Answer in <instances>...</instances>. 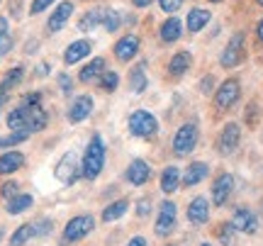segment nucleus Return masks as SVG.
<instances>
[{
	"mask_svg": "<svg viewBox=\"0 0 263 246\" xmlns=\"http://www.w3.org/2000/svg\"><path fill=\"white\" fill-rule=\"evenodd\" d=\"M103 163H105V144H103V139L95 134L93 142L88 144V149H85L83 161H81V173H83V178L95 180L100 176V171H103Z\"/></svg>",
	"mask_w": 263,
	"mask_h": 246,
	"instance_id": "f257e3e1",
	"label": "nucleus"
},
{
	"mask_svg": "<svg viewBox=\"0 0 263 246\" xmlns=\"http://www.w3.org/2000/svg\"><path fill=\"white\" fill-rule=\"evenodd\" d=\"M22 81V68H12V71H8V76L3 78V83H0V100L5 98V93H8L10 88H15V85Z\"/></svg>",
	"mask_w": 263,
	"mask_h": 246,
	"instance_id": "c85d7f7f",
	"label": "nucleus"
},
{
	"mask_svg": "<svg viewBox=\"0 0 263 246\" xmlns=\"http://www.w3.org/2000/svg\"><path fill=\"white\" fill-rule=\"evenodd\" d=\"M25 163V156L20 152H8L0 156V176H8V173H15L17 168H22Z\"/></svg>",
	"mask_w": 263,
	"mask_h": 246,
	"instance_id": "aec40b11",
	"label": "nucleus"
},
{
	"mask_svg": "<svg viewBox=\"0 0 263 246\" xmlns=\"http://www.w3.org/2000/svg\"><path fill=\"white\" fill-rule=\"evenodd\" d=\"M93 232V217L88 215H81V217H73L64 229V244H71V241H78V239L88 237Z\"/></svg>",
	"mask_w": 263,
	"mask_h": 246,
	"instance_id": "39448f33",
	"label": "nucleus"
},
{
	"mask_svg": "<svg viewBox=\"0 0 263 246\" xmlns=\"http://www.w3.org/2000/svg\"><path fill=\"white\" fill-rule=\"evenodd\" d=\"M210 10H202V8H195L188 12V29L190 32H200V29L205 27L207 22H210Z\"/></svg>",
	"mask_w": 263,
	"mask_h": 246,
	"instance_id": "b1692460",
	"label": "nucleus"
},
{
	"mask_svg": "<svg viewBox=\"0 0 263 246\" xmlns=\"http://www.w3.org/2000/svg\"><path fill=\"white\" fill-rule=\"evenodd\" d=\"M10 49H12V34L5 32V34L0 37V56H3V54H8Z\"/></svg>",
	"mask_w": 263,
	"mask_h": 246,
	"instance_id": "58836bf2",
	"label": "nucleus"
},
{
	"mask_svg": "<svg viewBox=\"0 0 263 246\" xmlns=\"http://www.w3.org/2000/svg\"><path fill=\"white\" fill-rule=\"evenodd\" d=\"M212 83H215V78L205 76L202 78V83H200V90H202V93H210V90H212Z\"/></svg>",
	"mask_w": 263,
	"mask_h": 246,
	"instance_id": "79ce46f5",
	"label": "nucleus"
},
{
	"mask_svg": "<svg viewBox=\"0 0 263 246\" xmlns=\"http://www.w3.org/2000/svg\"><path fill=\"white\" fill-rule=\"evenodd\" d=\"M212 3H217V0H212Z\"/></svg>",
	"mask_w": 263,
	"mask_h": 246,
	"instance_id": "864d4df0",
	"label": "nucleus"
},
{
	"mask_svg": "<svg viewBox=\"0 0 263 246\" xmlns=\"http://www.w3.org/2000/svg\"><path fill=\"white\" fill-rule=\"evenodd\" d=\"M241 56H244V34L241 32H236L234 37L229 39V44H227V49L222 51V66L224 68H234L239 61H241Z\"/></svg>",
	"mask_w": 263,
	"mask_h": 246,
	"instance_id": "0eeeda50",
	"label": "nucleus"
},
{
	"mask_svg": "<svg viewBox=\"0 0 263 246\" xmlns=\"http://www.w3.org/2000/svg\"><path fill=\"white\" fill-rule=\"evenodd\" d=\"M78 171H81L78 154L66 152L64 156H61V161L57 163V168H54V176H57L64 185H71V183H76V178H78Z\"/></svg>",
	"mask_w": 263,
	"mask_h": 246,
	"instance_id": "7ed1b4c3",
	"label": "nucleus"
},
{
	"mask_svg": "<svg viewBox=\"0 0 263 246\" xmlns=\"http://www.w3.org/2000/svg\"><path fill=\"white\" fill-rule=\"evenodd\" d=\"M0 239H3V232H0Z\"/></svg>",
	"mask_w": 263,
	"mask_h": 246,
	"instance_id": "3c124183",
	"label": "nucleus"
},
{
	"mask_svg": "<svg viewBox=\"0 0 263 246\" xmlns=\"http://www.w3.org/2000/svg\"><path fill=\"white\" fill-rule=\"evenodd\" d=\"M103 17H105L103 10H88L83 17H81V22H78V29L81 32H90L93 27H98L103 22Z\"/></svg>",
	"mask_w": 263,
	"mask_h": 246,
	"instance_id": "a878e982",
	"label": "nucleus"
},
{
	"mask_svg": "<svg viewBox=\"0 0 263 246\" xmlns=\"http://www.w3.org/2000/svg\"><path fill=\"white\" fill-rule=\"evenodd\" d=\"M151 176V168L146 161H141V159H134L129 163V168H127V180H129L132 185H144Z\"/></svg>",
	"mask_w": 263,
	"mask_h": 246,
	"instance_id": "dca6fc26",
	"label": "nucleus"
},
{
	"mask_svg": "<svg viewBox=\"0 0 263 246\" xmlns=\"http://www.w3.org/2000/svg\"><path fill=\"white\" fill-rule=\"evenodd\" d=\"M17 190H20V183H15V180H8V183L0 188V195L10 200V198H15V195H17Z\"/></svg>",
	"mask_w": 263,
	"mask_h": 246,
	"instance_id": "f704fd0d",
	"label": "nucleus"
},
{
	"mask_svg": "<svg viewBox=\"0 0 263 246\" xmlns=\"http://www.w3.org/2000/svg\"><path fill=\"white\" fill-rule=\"evenodd\" d=\"M190 64H193V56H190L188 51H178L176 56L171 59V66H168L171 76H183L190 68Z\"/></svg>",
	"mask_w": 263,
	"mask_h": 246,
	"instance_id": "5701e85b",
	"label": "nucleus"
},
{
	"mask_svg": "<svg viewBox=\"0 0 263 246\" xmlns=\"http://www.w3.org/2000/svg\"><path fill=\"white\" fill-rule=\"evenodd\" d=\"M120 22H122V17H120L117 10H107V12H105L103 27L107 29V32H117V29H120Z\"/></svg>",
	"mask_w": 263,
	"mask_h": 246,
	"instance_id": "473e14b6",
	"label": "nucleus"
},
{
	"mask_svg": "<svg viewBox=\"0 0 263 246\" xmlns=\"http://www.w3.org/2000/svg\"><path fill=\"white\" fill-rule=\"evenodd\" d=\"M25 107V117H27V129L29 132H39L47 127V112L42 105H22Z\"/></svg>",
	"mask_w": 263,
	"mask_h": 246,
	"instance_id": "4468645a",
	"label": "nucleus"
},
{
	"mask_svg": "<svg viewBox=\"0 0 263 246\" xmlns=\"http://www.w3.org/2000/svg\"><path fill=\"white\" fill-rule=\"evenodd\" d=\"M159 5L163 12H176L183 5V0H159Z\"/></svg>",
	"mask_w": 263,
	"mask_h": 246,
	"instance_id": "4c0bfd02",
	"label": "nucleus"
},
{
	"mask_svg": "<svg viewBox=\"0 0 263 246\" xmlns=\"http://www.w3.org/2000/svg\"><path fill=\"white\" fill-rule=\"evenodd\" d=\"M103 73H105V59L103 56H95L88 66L81 68V76H78V78H81L83 83H93V81H98Z\"/></svg>",
	"mask_w": 263,
	"mask_h": 246,
	"instance_id": "6ab92c4d",
	"label": "nucleus"
},
{
	"mask_svg": "<svg viewBox=\"0 0 263 246\" xmlns=\"http://www.w3.org/2000/svg\"><path fill=\"white\" fill-rule=\"evenodd\" d=\"M197 144V124L195 122H188L183 124L176 137H173V152L178 154V156H188L193 149H195Z\"/></svg>",
	"mask_w": 263,
	"mask_h": 246,
	"instance_id": "20e7f679",
	"label": "nucleus"
},
{
	"mask_svg": "<svg viewBox=\"0 0 263 246\" xmlns=\"http://www.w3.org/2000/svg\"><path fill=\"white\" fill-rule=\"evenodd\" d=\"M90 42L88 39H78V42H73V44H68V49H66L64 54V61L66 64H76V61H81V59H85L88 54H90Z\"/></svg>",
	"mask_w": 263,
	"mask_h": 246,
	"instance_id": "f3484780",
	"label": "nucleus"
},
{
	"mask_svg": "<svg viewBox=\"0 0 263 246\" xmlns=\"http://www.w3.org/2000/svg\"><path fill=\"white\" fill-rule=\"evenodd\" d=\"M207 217H210V205H207L205 198H195L188 207V219L193 224H205Z\"/></svg>",
	"mask_w": 263,
	"mask_h": 246,
	"instance_id": "a211bd4d",
	"label": "nucleus"
},
{
	"mask_svg": "<svg viewBox=\"0 0 263 246\" xmlns=\"http://www.w3.org/2000/svg\"><path fill=\"white\" fill-rule=\"evenodd\" d=\"M232 188H234V178H232L229 173H222V176L215 180V185H212V200H215L217 207H222V205L227 202Z\"/></svg>",
	"mask_w": 263,
	"mask_h": 246,
	"instance_id": "9d476101",
	"label": "nucleus"
},
{
	"mask_svg": "<svg viewBox=\"0 0 263 246\" xmlns=\"http://www.w3.org/2000/svg\"><path fill=\"white\" fill-rule=\"evenodd\" d=\"M256 120H258V105L251 103L249 105V110H246V122L251 124V127H256Z\"/></svg>",
	"mask_w": 263,
	"mask_h": 246,
	"instance_id": "ea45409f",
	"label": "nucleus"
},
{
	"mask_svg": "<svg viewBox=\"0 0 263 246\" xmlns=\"http://www.w3.org/2000/svg\"><path fill=\"white\" fill-rule=\"evenodd\" d=\"M117 83H120V76H117L115 71H105L103 76H100V88H103V90H107V93L117 90Z\"/></svg>",
	"mask_w": 263,
	"mask_h": 246,
	"instance_id": "72a5a7b5",
	"label": "nucleus"
},
{
	"mask_svg": "<svg viewBox=\"0 0 263 246\" xmlns=\"http://www.w3.org/2000/svg\"><path fill=\"white\" fill-rule=\"evenodd\" d=\"M256 34H258V39H261V42H263V20H261V22H258V27H256Z\"/></svg>",
	"mask_w": 263,
	"mask_h": 246,
	"instance_id": "09e8293b",
	"label": "nucleus"
},
{
	"mask_svg": "<svg viewBox=\"0 0 263 246\" xmlns=\"http://www.w3.org/2000/svg\"><path fill=\"white\" fill-rule=\"evenodd\" d=\"M127 200H117L115 205H110V207H105V212H103V222H115V219H120L127 212Z\"/></svg>",
	"mask_w": 263,
	"mask_h": 246,
	"instance_id": "c756f323",
	"label": "nucleus"
},
{
	"mask_svg": "<svg viewBox=\"0 0 263 246\" xmlns=\"http://www.w3.org/2000/svg\"><path fill=\"white\" fill-rule=\"evenodd\" d=\"M207 173H210V168H207V163H205V161L190 163L188 171H185V178H183V183H185V185H197L200 180H205V178H207Z\"/></svg>",
	"mask_w": 263,
	"mask_h": 246,
	"instance_id": "412c9836",
	"label": "nucleus"
},
{
	"mask_svg": "<svg viewBox=\"0 0 263 246\" xmlns=\"http://www.w3.org/2000/svg\"><path fill=\"white\" fill-rule=\"evenodd\" d=\"M256 3H258V5H263V0H256Z\"/></svg>",
	"mask_w": 263,
	"mask_h": 246,
	"instance_id": "8fccbe9b",
	"label": "nucleus"
},
{
	"mask_svg": "<svg viewBox=\"0 0 263 246\" xmlns=\"http://www.w3.org/2000/svg\"><path fill=\"white\" fill-rule=\"evenodd\" d=\"M5 32H8V20H5V17H0V37H3Z\"/></svg>",
	"mask_w": 263,
	"mask_h": 246,
	"instance_id": "49530a36",
	"label": "nucleus"
},
{
	"mask_svg": "<svg viewBox=\"0 0 263 246\" xmlns=\"http://www.w3.org/2000/svg\"><path fill=\"white\" fill-rule=\"evenodd\" d=\"M183 34V22L178 17H171L161 25V39L163 42H178Z\"/></svg>",
	"mask_w": 263,
	"mask_h": 246,
	"instance_id": "4be33fe9",
	"label": "nucleus"
},
{
	"mask_svg": "<svg viewBox=\"0 0 263 246\" xmlns=\"http://www.w3.org/2000/svg\"><path fill=\"white\" fill-rule=\"evenodd\" d=\"M8 127L12 132H22V129H27V117H25V107H17V110H12L8 115ZM29 132V129H27Z\"/></svg>",
	"mask_w": 263,
	"mask_h": 246,
	"instance_id": "bb28decb",
	"label": "nucleus"
},
{
	"mask_svg": "<svg viewBox=\"0 0 263 246\" xmlns=\"http://www.w3.org/2000/svg\"><path fill=\"white\" fill-rule=\"evenodd\" d=\"M232 227L236 229V232H244V234H254L256 232V215L251 212V210H236L234 217H232Z\"/></svg>",
	"mask_w": 263,
	"mask_h": 246,
	"instance_id": "2eb2a0df",
	"label": "nucleus"
},
{
	"mask_svg": "<svg viewBox=\"0 0 263 246\" xmlns=\"http://www.w3.org/2000/svg\"><path fill=\"white\" fill-rule=\"evenodd\" d=\"M137 51H139V37H134V34H127L115 44V56L120 61H132L137 56Z\"/></svg>",
	"mask_w": 263,
	"mask_h": 246,
	"instance_id": "9b49d317",
	"label": "nucleus"
},
{
	"mask_svg": "<svg viewBox=\"0 0 263 246\" xmlns=\"http://www.w3.org/2000/svg\"><path fill=\"white\" fill-rule=\"evenodd\" d=\"M137 8H146V5H151V0H132Z\"/></svg>",
	"mask_w": 263,
	"mask_h": 246,
	"instance_id": "de8ad7c7",
	"label": "nucleus"
},
{
	"mask_svg": "<svg viewBox=\"0 0 263 246\" xmlns=\"http://www.w3.org/2000/svg\"><path fill=\"white\" fill-rule=\"evenodd\" d=\"M127 246H146V239H144V237H134Z\"/></svg>",
	"mask_w": 263,
	"mask_h": 246,
	"instance_id": "a18cd8bd",
	"label": "nucleus"
},
{
	"mask_svg": "<svg viewBox=\"0 0 263 246\" xmlns=\"http://www.w3.org/2000/svg\"><path fill=\"white\" fill-rule=\"evenodd\" d=\"M176 227V202H161V210H159V222H156V234L159 237H168L171 232Z\"/></svg>",
	"mask_w": 263,
	"mask_h": 246,
	"instance_id": "1a4fd4ad",
	"label": "nucleus"
},
{
	"mask_svg": "<svg viewBox=\"0 0 263 246\" xmlns=\"http://www.w3.org/2000/svg\"><path fill=\"white\" fill-rule=\"evenodd\" d=\"M202 246H210V244H202Z\"/></svg>",
	"mask_w": 263,
	"mask_h": 246,
	"instance_id": "603ef678",
	"label": "nucleus"
},
{
	"mask_svg": "<svg viewBox=\"0 0 263 246\" xmlns=\"http://www.w3.org/2000/svg\"><path fill=\"white\" fill-rule=\"evenodd\" d=\"M59 83H61V90H64V93H68V90H71V78L66 76V73H61V76H59Z\"/></svg>",
	"mask_w": 263,
	"mask_h": 246,
	"instance_id": "37998d69",
	"label": "nucleus"
},
{
	"mask_svg": "<svg viewBox=\"0 0 263 246\" xmlns=\"http://www.w3.org/2000/svg\"><path fill=\"white\" fill-rule=\"evenodd\" d=\"M34 234V227L32 224H22V227L12 234V239H10V246H25L29 241V237Z\"/></svg>",
	"mask_w": 263,
	"mask_h": 246,
	"instance_id": "2f4dec72",
	"label": "nucleus"
},
{
	"mask_svg": "<svg viewBox=\"0 0 263 246\" xmlns=\"http://www.w3.org/2000/svg\"><path fill=\"white\" fill-rule=\"evenodd\" d=\"M51 3H54V0H32V8H29V12H32V15H39V12H44Z\"/></svg>",
	"mask_w": 263,
	"mask_h": 246,
	"instance_id": "e433bc0d",
	"label": "nucleus"
},
{
	"mask_svg": "<svg viewBox=\"0 0 263 246\" xmlns=\"http://www.w3.org/2000/svg\"><path fill=\"white\" fill-rule=\"evenodd\" d=\"M71 15H73V3H68V0L59 3L57 8H54V12H51V17H49V29H51V32L64 29V25L68 22Z\"/></svg>",
	"mask_w": 263,
	"mask_h": 246,
	"instance_id": "ddd939ff",
	"label": "nucleus"
},
{
	"mask_svg": "<svg viewBox=\"0 0 263 246\" xmlns=\"http://www.w3.org/2000/svg\"><path fill=\"white\" fill-rule=\"evenodd\" d=\"M232 234H234V227H232V222L219 229V239H222V244H224V246L232 244Z\"/></svg>",
	"mask_w": 263,
	"mask_h": 246,
	"instance_id": "c9c22d12",
	"label": "nucleus"
},
{
	"mask_svg": "<svg viewBox=\"0 0 263 246\" xmlns=\"http://www.w3.org/2000/svg\"><path fill=\"white\" fill-rule=\"evenodd\" d=\"M146 76H144V68L141 66H137L134 71L129 73V88L134 90V93H144L146 90Z\"/></svg>",
	"mask_w": 263,
	"mask_h": 246,
	"instance_id": "7c9ffc66",
	"label": "nucleus"
},
{
	"mask_svg": "<svg viewBox=\"0 0 263 246\" xmlns=\"http://www.w3.org/2000/svg\"><path fill=\"white\" fill-rule=\"evenodd\" d=\"M129 132L134 137H139V139H151L154 134L159 132V122H156V117L146 110H137V112H132L129 117Z\"/></svg>",
	"mask_w": 263,
	"mask_h": 246,
	"instance_id": "f03ea898",
	"label": "nucleus"
},
{
	"mask_svg": "<svg viewBox=\"0 0 263 246\" xmlns=\"http://www.w3.org/2000/svg\"><path fill=\"white\" fill-rule=\"evenodd\" d=\"M32 207V195H15V198H10L8 202V212L10 215H20V212H25V210Z\"/></svg>",
	"mask_w": 263,
	"mask_h": 246,
	"instance_id": "cd10ccee",
	"label": "nucleus"
},
{
	"mask_svg": "<svg viewBox=\"0 0 263 246\" xmlns=\"http://www.w3.org/2000/svg\"><path fill=\"white\" fill-rule=\"evenodd\" d=\"M178 183H180V171L176 168V166H168V168L161 173V190H163V193L178 190Z\"/></svg>",
	"mask_w": 263,
	"mask_h": 246,
	"instance_id": "393cba45",
	"label": "nucleus"
},
{
	"mask_svg": "<svg viewBox=\"0 0 263 246\" xmlns=\"http://www.w3.org/2000/svg\"><path fill=\"white\" fill-rule=\"evenodd\" d=\"M139 215L141 217H146V215H149V200H139Z\"/></svg>",
	"mask_w": 263,
	"mask_h": 246,
	"instance_id": "c03bdc74",
	"label": "nucleus"
},
{
	"mask_svg": "<svg viewBox=\"0 0 263 246\" xmlns=\"http://www.w3.org/2000/svg\"><path fill=\"white\" fill-rule=\"evenodd\" d=\"M239 95H241L239 81H236V78H229V81H224V83L219 85V90L215 93V105L219 110H227V107H232V105L239 100Z\"/></svg>",
	"mask_w": 263,
	"mask_h": 246,
	"instance_id": "423d86ee",
	"label": "nucleus"
},
{
	"mask_svg": "<svg viewBox=\"0 0 263 246\" xmlns=\"http://www.w3.org/2000/svg\"><path fill=\"white\" fill-rule=\"evenodd\" d=\"M93 112V98L90 95H78L68 110V120L71 122H83L88 115Z\"/></svg>",
	"mask_w": 263,
	"mask_h": 246,
	"instance_id": "f8f14e48",
	"label": "nucleus"
},
{
	"mask_svg": "<svg viewBox=\"0 0 263 246\" xmlns=\"http://www.w3.org/2000/svg\"><path fill=\"white\" fill-rule=\"evenodd\" d=\"M239 139H241V129H239V124L236 122H229L224 124V129L219 134V142H217V149L219 154H234L236 146H239Z\"/></svg>",
	"mask_w": 263,
	"mask_h": 246,
	"instance_id": "6e6552de",
	"label": "nucleus"
},
{
	"mask_svg": "<svg viewBox=\"0 0 263 246\" xmlns=\"http://www.w3.org/2000/svg\"><path fill=\"white\" fill-rule=\"evenodd\" d=\"M32 227H34V234H47L49 229H51V222H49V219H42L39 224H32Z\"/></svg>",
	"mask_w": 263,
	"mask_h": 246,
	"instance_id": "a19ab883",
	"label": "nucleus"
}]
</instances>
